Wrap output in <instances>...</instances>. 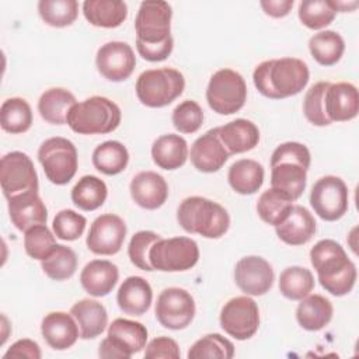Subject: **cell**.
<instances>
[{"label": "cell", "instance_id": "obj_49", "mask_svg": "<svg viewBox=\"0 0 359 359\" xmlns=\"http://www.w3.org/2000/svg\"><path fill=\"white\" fill-rule=\"evenodd\" d=\"M181 356L178 344L170 337H157L149 342L144 351L146 359H178Z\"/></svg>", "mask_w": 359, "mask_h": 359}, {"label": "cell", "instance_id": "obj_44", "mask_svg": "<svg viewBox=\"0 0 359 359\" xmlns=\"http://www.w3.org/2000/svg\"><path fill=\"white\" fill-rule=\"evenodd\" d=\"M331 83L318 81L313 84L303 100V112L307 121L316 126H328L332 122L325 114V91Z\"/></svg>", "mask_w": 359, "mask_h": 359}, {"label": "cell", "instance_id": "obj_10", "mask_svg": "<svg viewBox=\"0 0 359 359\" xmlns=\"http://www.w3.org/2000/svg\"><path fill=\"white\" fill-rule=\"evenodd\" d=\"M147 330L139 321L128 318H115L108 327L107 338L100 344L98 355L101 358L129 359L146 346Z\"/></svg>", "mask_w": 359, "mask_h": 359}, {"label": "cell", "instance_id": "obj_19", "mask_svg": "<svg viewBox=\"0 0 359 359\" xmlns=\"http://www.w3.org/2000/svg\"><path fill=\"white\" fill-rule=\"evenodd\" d=\"M189 156L191 163L198 171L216 172L224 165L230 153L220 142L217 128H213L192 143Z\"/></svg>", "mask_w": 359, "mask_h": 359}, {"label": "cell", "instance_id": "obj_39", "mask_svg": "<svg viewBox=\"0 0 359 359\" xmlns=\"http://www.w3.org/2000/svg\"><path fill=\"white\" fill-rule=\"evenodd\" d=\"M314 289V276L303 266H287L280 272L279 290L289 300H302Z\"/></svg>", "mask_w": 359, "mask_h": 359}, {"label": "cell", "instance_id": "obj_12", "mask_svg": "<svg viewBox=\"0 0 359 359\" xmlns=\"http://www.w3.org/2000/svg\"><path fill=\"white\" fill-rule=\"evenodd\" d=\"M310 205L314 213L323 220H339L349 208V192L346 184L335 175L321 177L311 188Z\"/></svg>", "mask_w": 359, "mask_h": 359}, {"label": "cell", "instance_id": "obj_17", "mask_svg": "<svg viewBox=\"0 0 359 359\" xmlns=\"http://www.w3.org/2000/svg\"><path fill=\"white\" fill-rule=\"evenodd\" d=\"M95 65L102 77L118 83L130 77L136 66V57L130 45L122 41H111L97 50Z\"/></svg>", "mask_w": 359, "mask_h": 359}, {"label": "cell", "instance_id": "obj_7", "mask_svg": "<svg viewBox=\"0 0 359 359\" xmlns=\"http://www.w3.org/2000/svg\"><path fill=\"white\" fill-rule=\"evenodd\" d=\"M247 100V84L243 76L233 69H220L212 74L206 101L210 109L219 115L238 112Z\"/></svg>", "mask_w": 359, "mask_h": 359}, {"label": "cell", "instance_id": "obj_30", "mask_svg": "<svg viewBox=\"0 0 359 359\" xmlns=\"http://www.w3.org/2000/svg\"><path fill=\"white\" fill-rule=\"evenodd\" d=\"M332 314V303L321 294H307L296 309V320L307 331L323 330L331 321Z\"/></svg>", "mask_w": 359, "mask_h": 359}, {"label": "cell", "instance_id": "obj_27", "mask_svg": "<svg viewBox=\"0 0 359 359\" xmlns=\"http://www.w3.org/2000/svg\"><path fill=\"white\" fill-rule=\"evenodd\" d=\"M219 139L230 154H240L252 150L259 142L258 126L244 118L234 119L217 128Z\"/></svg>", "mask_w": 359, "mask_h": 359}, {"label": "cell", "instance_id": "obj_24", "mask_svg": "<svg viewBox=\"0 0 359 359\" xmlns=\"http://www.w3.org/2000/svg\"><path fill=\"white\" fill-rule=\"evenodd\" d=\"M276 236L289 245H303L309 243L317 230L314 216L300 205H293L289 216L275 227Z\"/></svg>", "mask_w": 359, "mask_h": 359}, {"label": "cell", "instance_id": "obj_45", "mask_svg": "<svg viewBox=\"0 0 359 359\" xmlns=\"http://www.w3.org/2000/svg\"><path fill=\"white\" fill-rule=\"evenodd\" d=\"M55 247V236L46 227V224H35L25 231L24 248L31 258L43 261L53 251Z\"/></svg>", "mask_w": 359, "mask_h": 359}, {"label": "cell", "instance_id": "obj_20", "mask_svg": "<svg viewBox=\"0 0 359 359\" xmlns=\"http://www.w3.org/2000/svg\"><path fill=\"white\" fill-rule=\"evenodd\" d=\"M129 191L133 202L147 210L161 208L168 198V185L164 177L154 171L137 172L130 181Z\"/></svg>", "mask_w": 359, "mask_h": 359}, {"label": "cell", "instance_id": "obj_37", "mask_svg": "<svg viewBox=\"0 0 359 359\" xmlns=\"http://www.w3.org/2000/svg\"><path fill=\"white\" fill-rule=\"evenodd\" d=\"M0 125L7 133H24L32 125V109L21 97H13L3 101L0 108Z\"/></svg>", "mask_w": 359, "mask_h": 359}, {"label": "cell", "instance_id": "obj_18", "mask_svg": "<svg viewBox=\"0 0 359 359\" xmlns=\"http://www.w3.org/2000/svg\"><path fill=\"white\" fill-rule=\"evenodd\" d=\"M273 269L271 264L258 255L241 258L234 268V282L247 296H262L273 285Z\"/></svg>", "mask_w": 359, "mask_h": 359}, {"label": "cell", "instance_id": "obj_36", "mask_svg": "<svg viewBox=\"0 0 359 359\" xmlns=\"http://www.w3.org/2000/svg\"><path fill=\"white\" fill-rule=\"evenodd\" d=\"M108 196L107 184L95 175L81 177L72 188L73 203L86 212L101 208Z\"/></svg>", "mask_w": 359, "mask_h": 359}, {"label": "cell", "instance_id": "obj_22", "mask_svg": "<svg viewBox=\"0 0 359 359\" xmlns=\"http://www.w3.org/2000/svg\"><path fill=\"white\" fill-rule=\"evenodd\" d=\"M7 201L11 223L20 231H27L35 224H46L48 209L38 195V191L24 192Z\"/></svg>", "mask_w": 359, "mask_h": 359}, {"label": "cell", "instance_id": "obj_41", "mask_svg": "<svg viewBox=\"0 0 359 359\" xmlns=\"http://www.w3.org/2000/svg\"><path fill=\"white\" fill-rule=\"evenodd\" d=\"M38 13L45 24L63 28L72 25L79 15V3L76 0H41Z\"/></svg>", "mask_w": 359, "mask_h": 359}, {"label": "cell", "instance_id": "obj_40", "mask_svg": "<svg viewBox=\"0 0 359 359\" xmlns=\"http://www.w3.org/2000/svg\"><path fill=\"white\" fill-rule=\"evenodd\" d=\"M41 268L52 280L70 279L77 269V255L70 247L56 244L53 251L41 261Z\"/></svg>", "mask_w": 359, "mask_h": 359}, {"label": "cell", "instance_id": "obj_4", "mask_svg": "<svg viewBox=\"0 0 359 359\" xmlns=\"http://www.w3.org/2000/svg\"><path fill=\"white\" fill-rule=\"evenodd\" d=\"M177 220L187 233H196L205 238H220L230 227L227 210L203 196L185 198L177 209Z\"/></svg>", "mask_w": 359, "mask_h": 359}, {"label": "cell", "instance_id": "obj_42", "mask_svg": "<svg viewBox=\"0 0 359 359\" xmlns=\"http://www.w3.org/2000/svg\"><path fill=\"white\" fill-rule=\"evenodd\" d=\"M297 14L304 27L310 29H321L334 21L337 10L331 0H303L299 4Z\"/></svg>", "mask_w": 359, "mask_h": 359}, {"label": "cell", "instance_id": "obj_35", "mask_svg": "<svg viewBox=\"0 0 359 359\" xmlns=\"http://www.w3.org/2000/svg\"><path fill=\"white\" fill-rule=\"evenodd\" d=\"M129 163L128 149L118 140H107L93 151V165L105 175L122 172Z\"/></svg>", "mask_w": 359, "mask_h": 359}, {"label": "cell", "instance_id": "obj_9", "mask_svg": "<svg viewBox=\"0 0 359 359\" xmlns=\"http://www.w3.org/2000/svg\"><path fill=\"white\" fill-rule=\"evenodd\" d=\"M149 259L154 271L182 272L196 265L199 247L189 237H161L150 248Z\"/></svg>", "mask_w": 359, "mask_h": 359}, {"label": "cell", "instance_id": "obj_26", "mask_svg": "<svg viewBox=\"0 0 359 359\" xmlns=\"http://www.w3.org/2000/svg\"><path fill=\"white\" fill-rule=\"evenodd\" d=\"M151 300V286L142 276H128L121 283L116 293V303L119 309L128 316L144 314L150 309Z\"/></svg>", "mask_w": 359, "mask_h": 359}, {"label": "cell", "instance_id": "obj_51", "mask_svg": "<svg viewBox=\"0 0 359 359\" xmlns=\"http://www.w3.org/2000/svg\"><path fill=\"white\" fill-rule=\"evenodd\" d=\"M259 4L265 11V14L273 18H280L290 13L294 1L293 0H262Z\"/></svg>", "mask_w": 359, "mask_h": 359}, {"label": "cell", "instance_id": "obj_29", "mask_svg": "<svg viewBox=\"0 0 359 359\" xmlns=\"http://www.w3.org/2000/svg\"><path fill=\"white\" fill-rule=\"evenodd\" d=\"M151 158L163 170H177L188 158V143L180 135H163L151 144Z\"/></svg>", "mask_w": 359, "mask_h": 359}, {"label": "cell", "instance_id": "obj_46", "mask_svg": "<svg viewBox=\"0 0 359 359\" xmlns=\"http://www.w3.org/2000/svg\"><path fill=\"white\" fill-rule=\"evenodd\" d=\"M160 238H161L160 234L150 230H140L135 233L128 245V255L130 262L142 271H147V272L154 271L149 259V252L153 244Z\"/></svg>", "mask_w": 359, "mask_h": 359}, {"label": "cell", "instance_id": "obj_11", "mask_svg": "<svg viewBox=\"0 0 359 359\" xmlns=\"http://www.w3.org/2000/svg\"><path fill=\"white\" fill-rule=\"evenodd\" d=\"M172 10L167 1H143L135 20L136 45L164 43L171 36Z\"/></svg>", "mask_w": 359, "mask_h": 359}, {"label": "cell", "instance_id": "obj_5", "mask_svg": "<svg viewBox=\"0 0 359 359\" xmlns=\"http://www.w3.org/2000/svg\"><path fill=\"white\" fill-rule=\"evenodd\" d=\"M121 108L107 97L94 95L74 104L66 123L80 135H104L115 130L121 123Z\"/></svg>", "mask_w": 359, "mask_h": 359}, {"label": "cell", "instance_id": "obj_33", "mask_svg": "<svg viewBox=\"0 0 359 359\" xmlns=\"http://www.w3.org/2000/svg\"><path fill=\"white\" fill-rule=\"evenodd\" d=\"M77 104L76 97L66 88L53 87L42 93L38 100V112L43 121L52 125L66 123L70 108Z\"/></svg>", "mask_w": 359, "mask_h": 359}, {"label": "cell", "instance_id": "obj_3", "mask_svg": "<svg viewBox=\"0 0 359 359\" xmlns=\"http://www.w3.org/2000/svg\"><path fill=\"white\" fill-rule=\"evenodd\" d=\"M310 163V151L303 143L286 142L279 144L271 156V188L294 202L304 192Z\"/></svg>", "mask_w": 359, "mask_h": 359}, {"label": "cell", "instance_id": "obj_8", "mask_svg": "<svg viewBox=\"0 0 359 359\" xmlns=\"http://www.w3.org/2000/svg\"><path fill=\"white\" fill-rule=\"evenodd\" d=\"M38 160L46 178L55 185H65L73 180L79 165L76 146L66 137H49L38 149Z\"/></svg>", "mask_w": 359, "mask_h": 359}, {"label": "cell", "instance_id": "obj_25", "mask_svg": "<svg viewBox=\"0 0 359 359\" xmlns=\"http://www.w3.org/2000/svg\"><path fill=\"white\" fill-rule=\"evenodd\" d=\"M119 279V271L115 264L107 259H93L83 268L80 283L83 289L94 296L102 297L112 292Z\"/></svg>", "mask_w": 359, "mask_h": 359}, {"label": "cell", "instance_id": "obj_1", "mask_svg": "<svg viewBox=\"0 0 359 359\" xmlns=\"http://www.w3.org/2000/svg\"><path fill=\"white\" fill-rule=\"evenodd\" d=\"M309 79V66L297 57H280L261 62L252 73L257 90L271 100L299 94L307 86Z\"/></svg>", "mask_w": 359, "mask_h": 359}, {"label": "cell", "instance_id": "obj_16", "mask_svg": "<svg viewBox=\"0 0 359 359\" xmlns=\"http://www.w3.org/2000/svg\"><path fill=\"white\" fill-rule=\"evenodd\" d=\"M126 236V224L114 213L98 216L90 226L86 244L93 254L114 255L121 251Z\"/></svg>", "mask_w": 359, "mask_h": 359}, {"label": "cell", "instance_id": "obj_23", "mask_svg": "<svg viewBox=\"0 0 359 359\" xmlns=\"http://www.w3.org/2000/svg\"><path fill=\"white\" fill-rule=\"evenodd\" d=\"M359 112V94L352 83H331L325 91V114L331 122H346Z\"/></svg>", "mask_w": 359, "mask_h": 359}, {"label": "cell", "instance_id": "obj_28", "mask_svg": "<svg viewBox=\"0 0 359 359\" xmlns=\"http://www.w3.org/2000/svg\"><path fill=\"white\" fill-rule=\"evenodd\" d=\"M70 314L74 317L83 339H93L101 335L108 325V313L104 304L93 299H81L74 303Z\"/></svg>", "mask_w": 359, "mask_h": 359}, {"label": "cell", "instance_id": "obj_32", "mask_svg": "<svg viewBox=\"0 0 359 359\" xmlns=\"http://www.w3.org/2000/svg\"><path fill=\"white\" fill-rule=\"evenodd\" d=\"M264 167L251 158H241L233 163L227 172V180L233 191L240 195H252L264 184Z\"/></svg>", "mask_w": 359, "mask_h": 359}, {"label": "cell", "instance_id": "obj_14", "mask_svg": "<svg viewBox=\"0 0 359 359\" xmlns=\"http://www.w3.org/2000/svg\"><path fill=\"white\" fill-rule=\"evenodd\" d=\"M195 300L189 292L181 287L164 289L156 302L157 321L168 330H184L195 317Z\"/></svg>", "mask_w": 359, "mask_h": 359}, {"label": "cell", "instance_id": "obj_47", "mask_svg": "<svg viewBox=\"0 0 359 359\" xmlns=\"http://www.w3.org/2000/svg\"><path fill=\"white\" fill-rule=\"evenodd\" d=\"M87 220L83 215L73 209H63L56 213L52 229L57 238L65 241H74L83 236Z\"/></svg>", "mask_w": 359, "mask_h": 359}, {"label": "cell", "instance_id": "obj_52", "mask_svg": "<svg viewBox=\"0 0 359 359\" xmlns=\"http://www.w3.org/2000/svg\"><path fill=\"white\" fill-rule=\"evenodd\" d=\"M332 1V0H331ZM358 1H352V3H346V1H332V6L334 8L338 11H349V10H353L355 7H358Z\"/></svg>", "mask_w": 359, "mask_h": 359}, {"label": "cell", "instance_id": "obj_2", "mask_svg": "<svg viewBox=\"0 0 359 359\" xmlns=\"http://www.w3.org/2000/svg\"><path fill=\"white\" fill-rule=\"evenodd\" d=\"M310 261L320 285L332 296H345L353 289L356 266L335 240L324 238L316 243L310 250Z\"/></svg>", "mask_w": 359, "mask_h": 359}, {"label": "cell", "instance_id": "obj_43", "mask_svg": "<svg viewBox=\"0 0 359 359\" xmlns=\"http://www.w3.org/2000/svg\"><path fill=\"white\" fill-rule=\"evenodd\" d=\"M234 355V345L231 341L220 334H208L198 339L188 351V359L201 358H222L230 359Z\"/></svg>", "mask_w": 359, "mask_h": 359}, {"label": "cell", "instance_id": "obj_31", "mask_svg": "<svg viewBox=\"0 0 359 359\" xmlns=\"http://www.w3.org/2000/svg\"><path fill=\"white\" fill-rule=\"evenodd\" d=\"M83 14L94 27L116 28L126 20L128 6L121 0H86Z\"/></svg>", "mask_w": 359, "mask_h": 359}, {"label": "cell", "instance_id": "obj_48", "mask_svg": "<svg viewBox=\"0 0 359 359\" xmlns=\"http://www.w3.org/2000/svg\"><path fill=\"white\" fill-rule=\"evenodd\" d=\"M171 119L180 133H195L203 123V111L196 101L185 100L174 108Z\"/></svg>", "mask_w": 359, "mask_h": 359}, {"label": "cell", "instance_id": "obj_50", "mask_svg": "<svg viewBox=\"0 0 359 359\" xmlns=\"http://www.w3.org/2000/svg\"><path fill=\"white\" fill-rule=\"evenodd\" d=\"M41 348L39 345L28 338L24 339H18L17 342H14L8 351L3 355L4 359H10V358H28V359H39L41 358Z\"/></svg>", "mask_w": 359, "mask_h": 359}, {"label": "cell", "instance_id": "obj_34", "mask_svg": "<svg viewBox=\"0 0 359 359\" xmlns=\"http://www.w3.org/2000/svg\"><path fill=\"white\" fill-rule=\"evenodd\" d=\"M309 50L321 66H332L341 60L345 52V41L335 31H321L310 38Z\"/></svg>", "mask_w": 359, "mask_h": 359}, {"label": "cell", "instance_id": "obj_6", "mask_svg": "<svg viewBox=\"0 0 359 359\" xmlns=\"http://www.w3.org/2000/svg\"><path fill=\"white\" fill-rule=\"evenodd\" d=\"M185 88L182 73L172 67L150 69L136 80V95L149 108H163L178 98Z\"/></svg>", "mask_w": 359, "mask_h": 359}, {"label": "cell", "instance_id": "obj_15", "mask_svg": "<svg viewBox=\"0 0 359 359\" xmlns=\"http://www.w3.org/2000/svg\"><path fill=\"white\" fill-rule=\"evenodd\" d=\"M219 320L226 334L238 341H245L258 331L259 310L251 297L237 296L224 303Z\"/></svg>", "mask_w": 359, "mask_h": 359}, {"label": "cell", "instance_id": "obj_21", "mask_svg": "<svg viewBox=\"0 0 359 359\" xmlns=\"http://www.w3.org/2000/svg\"><path fill=\"white\" fill-rule=\"evenodd\" d=\"M41 332L45 342L55 351H65L76 344L80 337L79 325L70 313H48L41 323Z\"/></svg>", "mask_w": 359, "mask_h": 359}, {"label": "cell", "instance_id": "obj_13", "mask_svg": "<svg viewBox=\"0 0 359 359\" xmlns=\"http://www.w3.org/2000/svg\"><path fill=\"white\" fill-rule=\"evenodd\" d=\"M0 182L3 194L7 199L38 191V174L32 160L22 151H10L0 161Z\"/></svg>", "mask_w": 359, "mask_h": 359}, {"label": "cell", "instance_id": "obj_38", "mask_svg": "<svg viewBox=\"0 0 359 359\" xmlns=\"http://www.w3.org/2000/svg\"><path fill=\"white\" fill-rule=\"evenodd\" d=\"M292 208L293 201L273 188L264 191L257 202V212L261 220L275 227L289 216Z\"/></svg>", "mask_w": 359, "mask_h": 359}]
</instances>
